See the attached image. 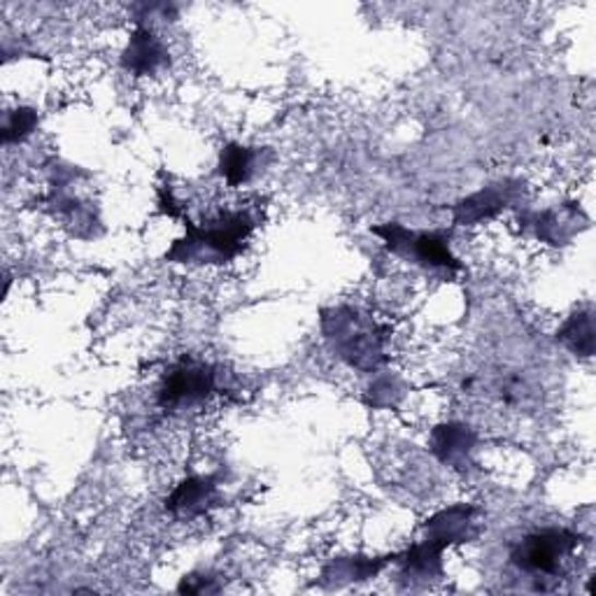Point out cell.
<instances>
[{
	"label": "cell",
	"instance_id": "ba28073f",
	"mask_svg": "<svg viewBox=\"0 0 596 596\" xmlns=\"http://www.w3.org/2000/svg\"><path fill=\"white\" fill-rule=\"evenodd\" d=\"M513 199V189L511 187H487L478 194L468 196L466 201H462L457 207H454V222L457 224H478L485 219H492L494 215H499L501 210L511 203Z\"/></svg>",
	"mask_w": 596,
	"mask_h": 596
},
{
	"label": "cell",
	"instance_id": "7a4b0ae2",
	"mask_svg": "<svg viewBox=\"0 0 596 596\" xmlns=\"http://www.w3.org/2000/svg\"><path fill=\"white\" fill-rule=\"evenodd\" d=\"M373 234L388 242L390 252L408 257L415 261V264L425 269L448 271V273L462 269L460 261L450 252L448 238L438 231L417 234V231L403 229L401 224H388V226H376Z\"/></svg>",
	"mask_w": 596,
	"mask_h": 596
},
{
	"label": "cell",
	"instance_id": "6da1fadb",
	"mask_svg": "<svg viewBox=\"0 0 596 596\" xmlns=\"http://www.w3.org/2000/svg\"><path fill=\"white\" fill-rule=\"evenodd\" d=\"M187 238L178 240L166 252L168 261H201V264H226L242 252L245 240L254 229V219L248 213H226L203 226L184 224Z\"/></svg>",
	"mask_w": 596,
	"mask_h": 596
},
{
	"label": "cell",
	"instance_id": "5bb4252c",
	"mask_svg": "<svg viewBox=\"0 0 596 596\" xmlns=\"http://www.w3.org/2000/svg\"><path fill=\"white\" fill-rule=\"evenodd\" d=\"M201 575H189L182 581V585L178 587L180 592H187V594H203V592H217L219 587L213 583V577L205 575V581H199Z\"/></svg>",
	"mask_w": 596,
	"mask_h": 596
},
{
	"label": "cell",
	"instance_id": "9c48e42d",
	"mask_svg": "<svg viewBox=\"0 0 596 596\" xmlns=\"http://www.w3.org/2000/svg\"><path fill=\"white\" fill-rule=\"evenodd\" d=\"M476 443V436L464 425H443L433 431V452L445 464H462Z\"/></svg>",
	"mask_w": 596,
	"mask_h": 596
},
{
	"label": "cell",
	"instance_id": "7c38bea8",
	"mask_svg": "<svg viewBox=\"0 0 596 596\" xmlns=\"http://www.w3.org/2000/svg\"><path fill=\"white\" fill-rule=\"evenodd\" d=\"M390 559V557H388ZM388 559H345V562H336L331 564L324 575H333V577H347V581H366V577H373L384 564H388Z\"/></svg>",
	"mask_w": 596,
	"mask_h": 596
},
{
	"label": "cell",
	"instance_id": "52a82bcc",
	"mask_svg": "<svg viewBox=\"0 0 596 596\" xmlns=\"http://www.w3.org/2000/svg\"><path fill=\"white\" fill-rule=\"evenodd\" d=\"M473 515L476 511L466 505L460 508H450V511L438 513L427 522V540L438 543V546H452V543H466L468 538L476 536V529H473Z\"/></svg>",
	"mask_w": 596,
	"mask_h": 596
},
{
	"label": "cell",
	"instance_id": "277c9868",
	"mask_svg": "<svg viewBox=\"0 0 596 596\" xmlns=\"http://www.w3.org/2000/svg\"><path fill=\"white\" fill-rule=\"evenodd\" d=\"M583 538L567 529H540L529 536L513 550L511 562L527 573H557L567 559L577 550Z\"/></svg>",
	"mask_w": 596,
	"mask_h": 596
},
{
	"label": "cell",
	"instance_id": "30bf717a",
	"mask_svg": "<svg viewBox=\"0 0 596 596\" xmlns=\"http://www.w3.org/2000/svg\"><path fill=\"white\" fill-rule=\"evenodd\" d=\"M259 156H261V152H257L252 147H242L236 143L226 145V150L222 152V159H219V175L231 187H240L254 175Z\"/></svg>",
	"mask_w": 596,
	"mask_h": 596
},
{
	"label": "cell",
	"instance_id": "8992f818",
	"mask_svg": "<svg viewBox=\"0 0 596 596\" xmlns=\"http://www.w3.org/2000/svg\"><path fill=\"white\" fill-rule=\"evenodd\" d=\"M217 499V478L215 476H194L180 482L166 499V511L180 517L203 515Z\"/></svg>",
	"mask_w": 596,
	"mask_h": 596
},
{
	"label": "cell",
	"instance_id": "5b68a950",
	"mask_svg": "<svg viewBox=\"0 0 596 596\" xmlns=\"http://www.w3.org/2000/svg\"><path fill=\"white\" fill-rule=\"evenodd\" d=\"M168 63V49L156 38V33L147 26H138L131 35V40L121 55V65L127 73L135 78L154 75L156 70Z\"/></svg>",
	"mask_w": 596,
	"mask_h": 596
},
{
	"label": "cell",
	"instance_id": "8fae6325",
	"mask_svg": "<svg viewBox=\"0 0 596 596\" xmlns=\"http://www.w3.org/2000/svg\"><path fill=\"white\" fill-rule=\"evenodd\" d=\"M559 341L567 343L575 355L592 357L594 353V320L592 312H577L559 331Z\"/></svg>",
	"mask_w": 596,
	"mask_h": 596
},
{
	"label": "cell",
	"instance_id": "3957f363",
	"mask_svg": "<svg viewBox=\"0 0 596 596\" xmlns=\"http://www.w3.org/2000/svg\"><path fill=\"white\" fill-rule=\"evenodd\" d=\"M215 390L217 373L213 366L194 359H182L170 371H166L156 401H159L164 410H184L196 406V403H203Z\"/></svg>",
	"mask_w": 596,
	"mask_h": 596
},
{
	"label": "cell",
	"instance_id": "4fadbf2b",
	"mask_svg": "<svg viewBox=\"0 0 596 596\" xmlns=\"http://www.w3.org/2000/svg\"><path fill=\"white\" fill-rule=\"evenodd\" d=\"M38 127V115L31 108H20L12 110L5 117V127H3V140L5 145L10 143H20V140L28 138L33 133V129Z\"/></svg>",
	"mask_w": 596,
	"mask_h": 596
}]
</instances>
